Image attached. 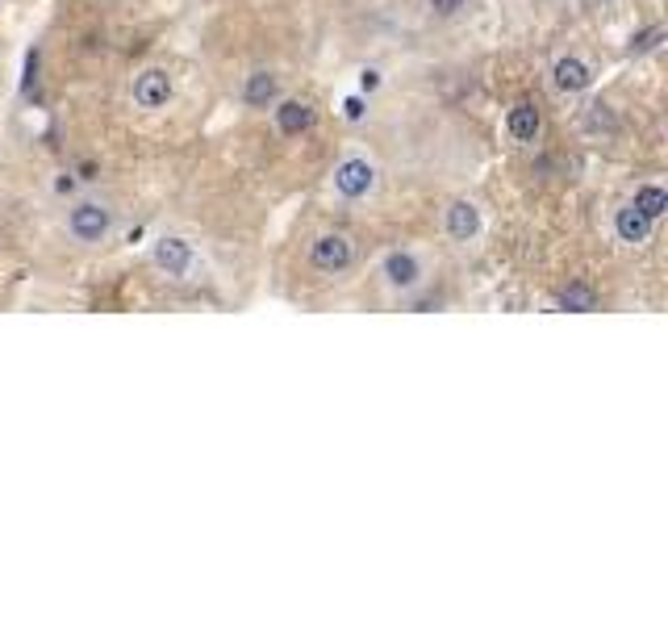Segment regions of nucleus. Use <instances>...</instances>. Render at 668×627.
Returning <instances> with one entry per match:
<instances>
[{"instance_id": "obj_1", "label": "nucleus", "mask_w": 668, "mask_h": 627, "mask_svg": "<svg viewBox=\"0 0 668 627\" xmlns=\"http://www.w3.org/2000/svg\"><path fill=\"white\" fill-rule=\"evenodd\" d=\"M330 180H334V193H339V197L360 201V197H368L376 189V164L364 159V155H347V159L334 164Z\"/></svg>"}, {"instance_id": "obj_2", "label": "nucleus", "mask_w": 668, "mask_h": 627, "mask_svg": "<svg viewBox=\"0 0 668 627\" xmlns=\"http://www.w3.org/2000/svg\"><path fill=\"white\" fill-rule=\"evenodd\" d=\"M67 230H71V239H80V243H105L109 230H113V209L101 205V201H80V205H71Z\"/></svg>"}, {"instance_id": "obj_3", "label": "nucleus", "mask_w": 668, "mask_h": 627, "mask_svg": "<svg viewBox=\"0 0 668 627\" xmlns=\"http://www.w3.org/2000/svg\"><path fill=\"white\" fill-rule=\"evenodd\" d=\"M309 264L326 276H339L355 264V243L347 235H339V230H334V235H318L314 247H309Z\"/></svg>"}, {"instance_id": "obj_4", "label": "nucleus", "mask_w": 668, "mask_h": 627, "mask_svg": "<svg viewBox=\"0 0 668 627\" xmlns=\"http://www.w3.org/2000/svg\"><path fill=\"white\" fill-rule=\"evenodd\" d=\"M151 255H155V264H159L167 276H188V272H193V264H197L193 243L180 239V235H163Z\"/></svg>"}, {"instance_id": "obj_5", "label": "nucleus", "mask_w": 668, "mask_h": 627, "mask_svg": "<svg viewBox=\"0 0 668 627\" xmlns=\"http://www.w3.org/2000/svg\"><path fill=\"white\" fill-rule=\"evenodd\" d=\"M172 101V76L159 72V67H147L142 76H134V105L138 109H163Z\"/></svg>"}, {"instance_id": "obj_6", "label": "nucleus", "mask_w": 668, "mask_h": 627, "mask_svg": "<svg viewBox=\"0 0 668 627\" xmlns=\"http://www.w3.org/2000/svg\"><path fill=\"white\" fill-rule=\"evenodd\" d=\"M443 226H447V235L456 239V243H472L476 235H481L485 222H481V209H476L472 201H451Z\"/></svg>"}, {"instance_id": "obj_7", "label": "nucleus", "mask_w": 668, "mask_h": 627, "mask_svg": "<svg viewBox=\"0 0 668 627\" xmlns=\"http://www.w3.org/2000/svg\"><path fill=\"white\" fill-rule=\"evenodd\" d=\"M272 118H276V130L284 134V138H301L305 130H314V105L309 101H280L276 109H272Z\"/></svg>"}, {"instance_id": "obj_8", "label": "nucleus", "mask_w": 668, "mask_h": 627, "mask_svg": "<svg viewBox=\"0 0 668 627\" xmlns=\"http://www.w3.org/2000/svg\"><path fill=\"white\" fill-rule=\"evenodd\" d=\"M552 84L560 92H568V97H577V92H585L593 84V72H589V63L577 59V55H560L552 63Z\"/></svg>"}, {"instance_id": "obj_9", "label": "nucleus", "mask_w": 668, "mask_h": 627, "mask_svg": "<svg viewBox=\"0 0 668 627\" xmlns=\"http://www.w3.org/2000/svg\"><path fill=\"white\" fill-rule=\"evenodd\" d=\"M652 218L648 214H639V209L627 201L623 209H614V235H618V243H631V247H639V243H648L652 239Z\"/></svg>"}, {"instance_id": "obj_10", "label": "nucleus", "mask_w": 668, "mask_h": 627, "mask_svg": "<svg viewBox=\"0 0 668 627\" xmlns=\"http://www.w3.org/2000/svg\"><path fill=\"white\" fill-rule=\"evenodd\" d=\"M385 281L393 289H418L422 285V264L414 251H389L385 255Z\"/></svg>"}, {"instance_id": "obj_11", "label": "nucleus", "mask_w": 668, "mask_h": 627, "mask_svg": "<svg viewBox=\"0 0 668 627\" xmlns=\"http://www.w3.org/2000/svg\"><path fill=\"white\" fill-rule=\"evenodd\" d=\"M276 97H280V80H276V72H268V67H259V72H251L243 80V105L268 109V105H276Z\"/></svg>"}, {"instance_id": "obj_12", "label": "nucleus", "mask_w": 668, "mask_h": 627, "mask_svg": "<svg viewBox=\"0 0 668 627\" xmlns=\"http://www.w3.org/2000/svg\"><path fill=\"white\" fill-rule=\"evenodd\" d=\"M539 126H543V113H539L531 101L510 105V113H506V130H510V138H518V143H535V138H539Z\"/></svg>"}, {"instance_id": "obj_13", "label": "nucleus", "mask_w": 668, "mask_h": 627, "mask_svg": "<svg viewBox=\"0 0 668 627\" xmlns=\"http://www.w3.org/2000/svg\"><path fill=\"white\" fill-rule=\"evenodd\" d=\"M631 205L639 209V214H648L652 222H660L668 214V189H664V184H639Z\"/></svg>"}, {"instance_id": "obj_14", "label": "nucleus", "mask_w": 668, "mask_h": 627, "mask_svg": "<svg viewBox=\"0 0 668 627\" xmlns=\"http://www.w3.org/2000/svg\"><path fill=\"white\" fill-rule=\"evenodd\" d=\"M560 306L572 310V314H589L598 310V289H593L589 281H572L564 293H560Z\"/></svg>"}, {"instance_id": "obj_15", "label": "nucleus", "mask_w": 668, "mask_h": 627, "mask_svg": "<svg viewBox=\"0 0 668 627\" xmlns=\"http://www.w3.org/2000/svg\"><path fill=\"white\" fill-rule=\"evenodd\" d=\"M660 42H664V26H648V30H639V34L631 38V55H648V51H656Z\"/></svg>"}, {"instance_id": "obj_16", "label": "nucleus", "mask_w": 668, "mask_h": 627, "mask_svg": "<svg viewBox=\"0 0 668 627\" xmlns=\"http://www.w3.org/2000/svg\"><path fill=\"white\" fill-rule=\"evenodd\" d=\"M343 118H347V122H364V118H368L364 92H360V97H347V101H343Z\"/></svg>"}, {"instance_id": "obj_17", "label": "nucleus", "mask_w": 668, "mask_h": 627, "mask_svg": "<svg viewBox=\"0 0 668 627\" xmlns=\"http://www.w3.org/2000/svg\"><path fill=\"white\" fill-rule=\"evenodd\" d=\"M464 5H468V0H431V9H435L439 17H456Z\"/></svg>"}, {"instance_id": "obj_18", "label": "nucleus", "mask_w": 668, "mask_h": 627, "mask_svg": "<svg viewBox=\"0 0 668 627\" xmlns=\"http://www.w3.org/2000/svg\"><path fill=\"white\" fill-rule=\"evenodd\" d=\"M376 88H380V72H376V67H364V72H360V92L368 97V92H376Z\"/></svg>"}, {"instance_id": "obj_19", "label": "nucleus", "mask_w": 668, "mask_h": 627, "mask_svg": "<svg viewBox=\"0 0 668 627\" xmlns=\"http://www.w3.org/2000/svg\"><path fill=\"white\" fill-rule=\"evenodd\" d=\"M34 80H38V51H30V55H26V84H21V92H30V88H34Z\"/></svg>"}, {"instance_id": "obj_20", "label": "nucleus", "mask_w": 668, "mask_h": 627, "mask_svg": "<svg viewBox=\"0 0 668 627\" xmlns=\"http://www.w3.org/2000/svg\"><path fill=\"white\" fill-rule=\"evenodd\" d=\"M55 189H59V193H71V189H76V180H71V176H59V180H55Z\"/></svg>"}]
</instances>
